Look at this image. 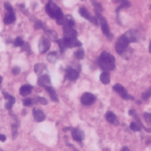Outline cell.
<instances>
[{
  "mask_svg": "<svg viewBox=\"0 0 151 151\" xmlns=\"http://www.w3.org/2000/svg\"><path fill=\"white\" fill-rule=\"evenodd\" d=\"M99 66L106 72L114 70L115 69V58L108 52L101 53V55L99 58Z\"/></svg>",
  "mask_w": 151,
  "mask_h": 151,
  "instance_id": "1",
  "label": "cell"
},
{
  "mask_svg": "<svg viewBox=\"0 0 151 151\" xmlns=\"http://www.w3.org/2000/svg\"><path fill=\"white\" fill-rule=\"evenodd\" d=\"M1 82H2V77L0 76V84H1Z\"/></svg>",
  "mask_w": 151,
  "mask_h": 151,
  "instance_id": "40",
  "label": "cell"
},
{
  "mask_svg": "<svg viewBox=\"0 0 151 151\" xmlns=\"http://www.w3.org/2000/svg\"><path fill=\"white\" fill-rule=\"evenodd\" d=\"M96 101V96L91 93H84L81 96V103L83 106H91Z\"/></svg>",
  "mask_w": 151,
  "mask_h": 151,
  "instance_id": "6",
  "label": "cell"
},
{
  "mask_svg": "<svg viewBox=\"0 0 151 151\" xmlns=\"http://www.w3.org/2000/svg\"><path fill=\"white\" fill-rule=\"evenodd\" d=\"M50 48V41H49V39L48 38H41L40 40V43H39V49H40V52L41 53H46V52H48V49Z\"/></svg>",
  "mask_w": 151,
  "mask_h": 151,
  "instance_id": "9",
  "label": "cell"
},
{
  "mask_svg": "<svg viewBox=\"0 0 151 151\" xmlns=\"http://www.w3.org/2000/svg\"><path fill=\"white\" fill-rule=\"evenodd\" d=\"M150 96H151V88H149L147 91H144V93L142 94V100H144V101H145V100H148Z\"/></svg>",
  "mask_w": 151,
  "mask_h": 151,
  "instance_id": "28",
  "label": "cell"
},
{
  "mask_svg": "<svg viewBox=\"0 0 151 151\" xmlns=\"http://www.w3.org/2000/svg\"><path fill=\"white\" fill-rule=\"evenodd\" d=\"M97 17H99V19H100V25H101V28H102V32H103V34L107 37L108 39H111V33H110V29H109V25H108V22H107V20L101 15V13L100 14H96Z\"/></svg>",
  "mask_w": 151,
  "mask_h": 151,
  "instance_id": "3",
  "label": "cell"
},
{
  "mask_svg": "<svg viewBox=\"0 0 151 151\" xmlns=\"http://www.w3.org/2000/svg\"><path fill=\"white\" fill-rule=\"evenodd\" d=\"M33 116H34V119H35L37 122H42V121H45V118H46L45 113H43L42 110H40V109H34V110H33Z\"/></svg>",
  "mask_w": 151,
  "mask_h": 151,
  "instance_id": "17",
  "label": "cell"
},
{
  "mask_svg": "<svg viewBox=\"0 0 151 151\" xmlns=\"http://www.w3.org/2000/svg\"><path fill=\"white\" fill-rule=\"evenodd\" d=\"M14 21H15V14H14V12H7V14L4 18V22L6 25H11Z\"/></svg>",
  "mask_w": 151,
  "mask_h": 151,
  "instance_id": "19",
  "label": "cell"
},
{
  "mask_svg": "<svg viewBox=\"0 0 151 151\" xmlns=\"http://www.w3.org/2000/svg\"><path fill=\"white\" fill-rule=\"evenodd\" d=\"M74 56H75L77 60H82V59L84 58V52H83L82 49H78V50H76L75 52Z\"/></svg>",
  "mask_w": 151,
  "mask_h": 151,
  "instance_id": "26",
  "label": "cell"
},
{
  "mask_svg": "<svg viewBox=\"0 0 151 151\" xmlns=\"http://www.w3.org/2000/svg\"><path fill=\"white\" fill-rule=\"evenodd\" d=\"M66 77L69 81H75L78 78V70H76L74 68H68L66 70Z\"/></svg>",
  "mask_w": 151,
  "mask_h": 151,
  "instance_id": "12",
  "label": "cell"
},
{
  "mask_svg": "<svg viewBox=\"0 0 151 151\" xmlns=\"http://www.w3.org/2000/svg\"><path fill=\"white\" fill-rule=\"evenodd\" d=\"M63 34L66 39H76L77 32L74 29V26L70 25H63Z\"/></svg>",
  "mask_w": 151,
  "mask_h": 151,
  "instance_id": "7",
  "label": "cell"
},
{
  "mask_svg": "<svg viewBox=\"0 0 151 151\" xmlns=\"http://www.w3.org/2000/svg\"><path fill=\"white\" fill-rule=\"evenodd\" d=\"M38 84L41 87H49L50 86V77L48 75H41L38 80Z\"/></svg>",
  "mask_w": 151,
  "mask_h": 151,
  "instance_id": "15",
  "label": "cell"
},
{
  "mask_svg": "<svg viewBox=\"0 0 151 151\" xmlns=\"http://www.w3.org/2000/svg\"><path fill=\"white\" fill-rule=\"evenodd\" d=\"M5 8H6V11H7V12H14V11H13V7H12L8 2H6V4H5Z\"/></svg>",
  "mask_w": 151,
  "mask_h": 151,
  "instance_id": "33",
  "label": "cell"
},
{
  "mask_svg": "<svg viewBox=\"0 0 151 151\" xmlns=\"http://www.w3.org/2000/svg\"><path fill=\"white\" fill-rule=\"evenodd\" d=\"M0 141L1 142H5L6 141V136L5 135H0Z\"/></svg>",
  "mask_w": 151,
  "mask_h": 151,
  "instance_id": "37",
  "label": "cell"
},
{
  "mask_svg": "<svg viewBox=\"0 0 151 151\" xmlns=\"http://www.w3.org/2000/svg\"><path fill=\"white\" fill-rule=\"evenodd\" d=\"M25 45V42H24V40H22V38H17L15 40H14V46L15 47H22Z\"/></svg>",
  "mask_w": 151,
  "mask_h": 151,
  "instance_id": "27",
  "label": "cell"
},
{
  "mask_svg": "<svg viewBox=\"0 0 151 151\" xmlns=\"http://www.w3.org/2000/svg\"><path fill=\"white\" fill-rule=\"evenodd\" d=\"M149 52L151 53V41H150V46H149Z\"/></svg>",
  "mask_w": 151,
  "mask_h": 151,
  "instance_id": "39",
  "label": "cell"
},
{
  "mask_svg": "<svg viewBox=\"0 0 151 151\" xmlns=\"http://www.w3.org/2000/svg\"><path fill=\"white\" fill-rule=\"evenodd\" d=\"M46 91L49 94V96H50V100H52V101H54V102H58V101H59L58 95H56V91H55V89H54V88H52L50 86H49V87H46Z\"/></svg>",
  "mask_w": 151,
  "mask_h": 151,
  "instance_id": "20",
  "label": "cell"
},
{
  "mask_svg": "<svg viewBox=\"0 0 151 151\" xmlns=\"http://www.w3.org/2000/svg\"><path fill=\"white\" fill-rule=\"evenodd\" d=\"M121 151H130V150H129V148L124 147V148H122V150H121Z\"/></svg>",
  "mask_w": 151,
  "mask_h": 151,
  "instance_id": "38",
  "label": "cell"
},
{
  "mask_svg": "<svg viewBox=\"0 0 151 151\" xmlns=\"http://www.w3.org/2000/svg\"><path fill=\"white\" fill-rule=\"evenodd\" d=\"M4 97L6 99L5 108H6L7 110H11V109H12V107L14 106V103H15V99H14V96H12V95H9L8 93L4 91Z\"/></svg>",
  "mask_w": 151,
  "mask_h": 151,
  "instance_id": "10",
  "label": "cell"
},
{
  "mask_svg": "<svg viewBox=\"0 0 151 151\" xmlns=\"http://www.w3.org/2000/svg\"><path fill=\"white\" fill-rule=\"evenodd\" d=\"M141 128H142V125H141V124H138L137 122H132V123L130 124V129H131L132 131H139V130H141Z\"/></svg>",
  "mask_w": 151,
  "mask_h": 151,
  "instance_id": "25",
  "label": "cell"
},
{
  "mask_svg": "<svg viewBox=\"0 0 151 151\" xmlns=\"http://www.w3.org/2000/svg\"><path fill=\"white\" fill-rule=\"evenodd\" d=\"M129 43H130L129 39L127 38L125 34H123L122 37H119L118 40L116 41V45H115V49H116V52H117L118 54H123V53L127 50Z\"/></svg>",
  "mask_w": 151,
  "mask_h": 151,
  "instance_id": "2",
  "label": "cell"
},
{
  "mask_svg": "<svg viewBox=\"0 0 151 151\" xmlns=\"http://www.w3.org/2000/svg\"><path fill=\"white\" fill-rule=\"evenodd\" d=\"M47 60H48L49 62H52V63L56 62V60H58V53H55V52L49 53V54H48V56H47Z\"/></svg>",
  "mask_w": 151,
  "mask_h": 151,
  "instance_id": "23",
  "label": "cell"
},
{
  "mask_svg": "<svg viewBox=\"0 0 151 151\" xmlns=\"http://www.w3.org/2000/svg\"><path fill=\"white\" fill-rule=\"evenodd\" d=\"M45 70H46V65H43V63H38V65L34 66V72L37 74H41Z\"/></svg>",
  "mask_w": 151,
  "mask_h": 151,
  "instance_id": "22",
  "label": "cell"
},
{
  "mask_svg": "<svg viewBox=\"0 0 151 151\" xmlns=\"http://www.w3.org/2000/svg\"><path fill=\"white\" fill-rule=\"evenodd\" d=\"M0 151H2V150H1V149H0Z\"/></svg>",
  "mask_w": 151,
  "mask_h": 151,
  "instance_id": "41",
  "label": "cell"
},
{
  "mask_svg": "<svg viewBox=\"0 0 151 151\" xmlns=\"http://www.w3.org/2000/svg\"><path fill=\"white\" fill-rule=\"evenodd\" d=\"M22 48H24V49H25L26 52H28V53H31V47H29V46H28L27 43H25V45L22 46Z\"/></svg>",
  "mask_w": 151,
  "mask_h": 151,
  "instance_id": "36",
  "label": "cell"
},
{
  "mask_svg": "<svg viewBox=\"0 0 151 151\" xmlns=\"http://www.w3.org/2000/svg\"><path fill=\"white\" fill-rule=\"evenodd\" d=\"M58 45H59V47H60V50H61V52H65V49L67 48V47H66V45H65L63 39H62V40H58Z\"/></svg>",
  "mask_w": 151,
  "mask_h": 151,
  "instance_id": "29",
  "label": "cell"
},
{
  "mask_svg": "<svg viewBox=\"0 0 151 151\" xmlns=\"http://www.w3.org/2000/svg\"><path fill=\"white\" fill-rule=\"evenodd\" d=\"M63 41H65V45H66V47L67 48H73V47H81V42L78 41V40H76V39H66L63 38Z\"/></svg>",
  "mask_w": 151,
  "mask_h": 151,
  "instance_id": "13",
  "label": "cell"
},
{
  "mask_svg": "<svg viewBox=\"0 0 151 151\" xmlns=\"http://www.w3.org/2000/svg\"><path fill=\"white\" fill-rule=\"evenodd\" d=\"M100 80H101V82L103 84H108L110 82V75H109V73L106 72V70H103V73L100 75Z\"/></svg>",
  "mask_w": 151,
  "mask_h": 151,
  "instance_id": "21",
  "label": "cell"
},
{
  "mask_svg": "<svg viewBox=\"0 0 151 151\" xmlns=\"http://www.w3.org/2000/svg\"><path fill=\"white\" fill-rule=\"evenodd\" d=\"M113 2L115 4H121V7H129L130 6V1L128 0H113Z\"/></svg>",
  "mask_w": 151,
  "mask_h": 151,
  "instance_id": "24",
  "label": "cell"
},
{
  "mask_svg": "<svg viewBox=\"0 0 151 151\" xmlns=\"http://www.w3.org/2000/svg\"><path fill=\"white\" fill-rule=\"evenodd\" d=\"M45 9H46L47 14H48L50 18L55 19V15H56V12L59 11V7H58V6H56L54 2H52V1H48V2L46 4V7H45Z\"/></svg>",
  "mask_w": 151,
  "mask_h": 151,
  "instance_id": "8",
  "label": "cell"
},
{
  "mask_svg": "<svg viewBox=\"0 0 151 151\" xmlns=\"http://www.w3.org/2000/svg\"><path fill=\"white\" fill-rule=\"evenodd\" d=\"M33 103H34V100H32V99H25L24 100V106L25 107H31Z\"/></svg>",
  "mask_w": 151,
  "mask_h": 151,
  "instance_id": "30",
  "label": "cell"
},
{
  "mask_svg": "<svg viewBox=\"0 0 151 151\" xmlns=\"http://www.w3.org/2000/svg\"><path fill=\"white\" fill-rule=\"evenodd\" d=\"M125 35H127V38L129 39L130 42H136V41H138V39H139L138 32L135 31V29H130V31H128V32L125 33Z\"/></svg>",
  "mask_w": 151,
  "mask_h": 151,
  "instance_id": "14",
  "label": "cell"
},
{
  "mask_svg": "<svg viewBox=\"0 0 151 151\" xmlns=\"http://www.w3.org/2000/svg\"><path fill=\"white\" fill-rule=\"evenodd\" d=\"M35 28H43V29H47V28L43 26V24H42L41 21H37V24H35Z\"/></svg>",
  "mask_w": 151,
  "mask_h": 151,
  "instance_id": "34",
  "label": "cell"
},
{
  "mask_svg": "<svg viewBox=\"0 0 151 151\" xmlns=\"http://www.w3.org/2000/svg\"><path fill=\"white\" fill-rule=\"evenodd\" d=\"M33 90V87L31 84H24L21 88H20V95L21 96H28Z\"/></svg>",
  "mask_w": 151,
  "mask_h": 151,
  "instance_id": "16",
  "label": "cell"
},
{
  "mask_svg": "<svg viewBox=\"0 0 151 151\" xmlns=\"http://www.w3.org/2000/svg\"><path fill=\"white\" fill-rule=\"evenodd\" d=\"M144 119H145L149 124H151V114H148V113L144 114Z\"/></svg>",
  "mask_w": 151,
  "mask_h": 151,
  "instance_id": "32",
  "label": "cell"
},
{
  "mask_svg": "<svg viewBox=\"0 0 151 151\" xmlns=\"http://www.w3.org/2000/svg\"><path fill=\"white\" fill-rule=\"evenodd\" d=\"M80 14H81L84 19H87V20H89L90 22H93L95 26L100 24V19H99V17H91V15L89 14V12H88L84 7H81V8H80Z\"/></svg>",
  "mask_w": 151,
  "mask_h": 151,
  "instance_id": "5",
  "label": "cell"
},
{
  "mask_svg": "<svg viewBox=\"0 0 151 151\" xmlns=\"http://www.w3.org/2000/svg\"><path fill=\"white\" fill-rule=\"evenodd\" d=\"M113 89H114V91H116L122 99H124V100H134V97L128 94V91L125 90V88H124L122 84H115Z\"/></svg>",
  "mask_w": 151,
  "mask_h": 151,
  "instance_id": "4",
  "label": "cell"
},
{
  "mask_svg": "<svg viewBox=\"0 0 151 151\" xmlns=\"http://www.w3.org/2000/svg\"><path fill=\"white\" fill-rule=\"evenodd\" d=\"M34 102L41 103V104H43V106H46V104H47V100H46L45 97H38V99H35V100H34Z\"/></svg>",
  "mask_w": 151,
  "mask_h": 151,
  "instance_id": "31",
  "label": "cell"
},
{
  "mask_svg": "<svg viewBox=\"0 0 151 151\" xmlns=\"http://www.w3.org/2000/svg\"><path fill=\"white\" fill-rule=\"evenodd\" d=\"M106 119L110 123V124H114V125H118V119L116 117V115L111 111H108L106 114Z\"/></svg>",
  "mask_w": 151,
  "mask_h": 151,
  "instance_id": "18",
  "label": "cell"
},
{
  "mask_svg": "<svg viewBox=\"0 0 151 151\" xmlns=\"http://www.w3.org/2000/svg\"><path fill=\"white\" fill-rule=\"evenodd\" d=\"M72 137H73L74 141H76V142L80 143V142L83 141L84 134H83V131L80 130V129H73V130H72Z\"/></svg>",
  "mask_w": 151,
  "mask_h": 151,
  "instance_id": "11",
  "label": "cell"
},
{
  "mask_svg": "<svg viewBox=\"0 0 151 151\" xmlns=\"http://www.w3.org/2000/svg\"><path fill=\"white\" fill-rule=\"evenodd\" d=\"M12 72H13V75H18V74L20 73V68H19V67H14V68L12 69Z\"/></svg>",
  "mask_w": 151,
  "mask_h": 151,
  "instance_id": "35",
  "label": "cell"
}]
</instances>
